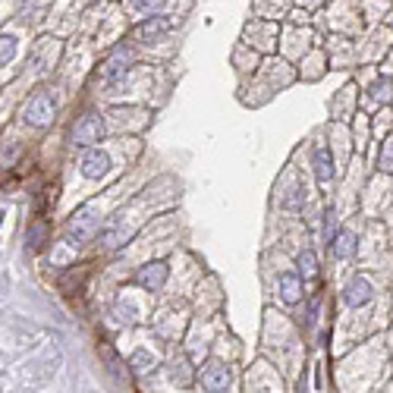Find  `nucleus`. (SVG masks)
<instances>
[{
    "mask_svg": "<svg viewBox=\"0 0 393 393\" xmlns=\"http://www.w3.org/2000/svg\"><path fill=\"white\" fill-rule=\"evenodd\" d=\"M95 230H98V214H95V208H82L70 220V236L76 239V243H86V239H92Z\"/></svg>",
    "mask_w": 393,
    "mask_h": 393,
    "instance_id": "1",
    "label": "nucleus"
},
{
    "mask_svg": "<svg viewBox=\"0 0 393 393\" xmlns=\"http://www.w3.org/2000/svg\"><path fill=\"white\" fill-rule=\"evenodd\" d=\"M202 387L208 393H223L230 387V368L223 362H208L202 368Z\"/></svg>",
    "mask_w": 393,
    "mask_h": 393,
    "instance_id": "2",
    "label": "nucleus"
},
{
    "mask_svg": "<svg viewBox=\"0 0 393 393\" xmlns=\"http://www.w3.org/2000/svg\"><path fill=\"white\" fill-rule=\"evenodd\" d=\"M26 120L32 126H51V120H54V101L45 98V95L32 98V101H29V107H26Z\"/></svg>",
    "mask_w": 393,
    "mask_h": 393,
    "instance_id": "3",
    "label": "nucleus"
},
{
    "mask_svg": "<svg viewBox=\"0 0 393 393\" xmlns=\"http://www.w3.org/2000/svg\"><path fill=\"white\" fill-rule=\"evenodd\" d=\"M101 132H104V126H101L98 117H86V120H79L76 129H72V138H76L79 145H92L101 138Z\"/></svg>",
    "mask_w": 393,
    "mask_h": 393,
    "instance_id": "4",
    "label": "nucleus"
},
{
    "mask_svg": "<svg viewBox=\"0 0 393 393\" xmlns=\"http://www.w3.org/2000/svg\"><path fill=\"white\" fill-rule=\"evenodd\" d=\"M371 293H374L371 280H365V277H353L349 287H346V302L353 308H359V305H365V302H371Z\"/></svg>",
    "mask_w": 393,
    "mask_h": 393,
    "instance_id": "5",
    "label": "nucleus"
},
{
    "mask_svg": "<svg viewBox=\"0 0 393 393\" xmlns=\"http://www.w3.org/2000/svg\"><path fill=\"white\" fill-rule=\"evenodd\" d=\"M107 167H111V157L104 154V151H88L86 157H82V173L92 179H101L107 173Z\"/></svg>",
    "mask_w": 393,
    "mask_h": 393,
    "instance_id": "6",
    "label": "nucleus"
},
{
    "mask_svg": "<svg viewBox=\"0 0 393 393\" xmlns=\"http://www.w3.org/2000/svg\"><path fill=\"white\" fill-rule=\"evenodd\" d=\"M136 280H138V287H145V289H161V287H164V280H167V268L161 262L148 264V268L138 271Z\"/></svg>",
    "mask_w": 393,
    "mask_h": 393,
    "instance_id": "7",
    "label": "nucleus"
},
{
    "mask_svg": "<svg viewBox=\"0 0 393 393\" xmlns=\"http://www.w3.org/2000/svg\"><path fill=\"white\" fill-rule=\"evenodd\" d=\"M314 173H318V179H321V183L334 179V161H330V151L324 148V145H318V148H314Z\"/></svg>",
    "mask_w": 393,
    "mask_h": 393,
    "instance_id": "8",
    "label": "nucleus"
},
{
    "mask_svg": "<svg viewBox=\"0 0 393 393\" xmlns=\"http://www.w3.org/2000/svg\"><path fill=\"white\" fill-rule=\"evenodd\" d=\"M280 296H283V302L296 305V302L302 299V280H299V277L283 274V277H280Z\"/></svg>",
    "mask_w": 393,
    "mask_h": 393,
    "instance_id": "9",
    "label": "nucleus"
},
{
    "mask_svg": "<svg viewBox=\"0 0 393 393\" xmlns=\"http://www.w3.org/2000/svg\"><path fill=\"white\" fill-rule=\"evenodd\" d=\"M170 378L177 380L179 387H189V384H192V371H189V362H186L183 355H179V359H173V362H170Z\"/></svg>",
    "mask_w": 393,
    "mask_h": 393,
    "instance_id": "10",
    "label": "nucleus"
},
{
    "mask_svg": "<svg viewBox=\"0 0 393 393\" xmlns=\"http://www.w3.org/2000/svg\"><path fill=\"white\" fill-rule=\"evenodd\" d=\"M353 252H355V236L337 233V236H334V255H337V258H349Z\"/></svg>",
    "mask_w": 393,
    "mask_h": 393,
    "instance_id": "11",
    "label": "nucleus"
},
{
    "mask_svg": "<svg viewBox=\"0 0 393 393\" xmlns=\"http://www.w3.org/2000/svg\"><path fill=\"white\" fill-rule=\"evenodd\" d=\"M371 98L378 101V104H387V101L393 98V82H390V79H378V82H374V86H371Z\"/></svg>",
    "mask_w": 393,
    "mask_h": 393,
    "instance_id": "12",
    "label": "nucleus"
},
{
    "mask_svg": "<svg viewBox=\"0 0 393 393\" xmlns=\"http://www.w3.org/2000/svg\"><path fill=\"white\" fill-rule=\"evenodd\" d=\"M126 70H129V54H117V57L107 63V79H120V76H126Z\"/></svg>",
    "mask_w": 393,
    "mask_h": 393,
    "instance_id": "13",
    "label": "nucleus"
},
{
    "mask_svg": "<svg viewBox=\"0 0 393 393\" xmlns=\"http://www.w3.org/2000/svg\"><path fill=\"white\" fill-rule=\"evenodd\" d=\"M299 268L305 277H314L318 274V258H314V252H302L299 255Z\"/></svg>",
    "mask_w": 393,
    "mask_h": 393,
    "instance_id": "14",
    "label": "nucleus"
},
{
    "mask_svg": "<svg viewBox=\"0 0 393 393\" xmlns=\"http://www.w3.org/2000/svg\"><path fill=\"white\" fill-rule=\"evenodd\" d=\"M380 170L393 173V138H387L384 142V151H380Z\"/></svg>",
    "mask_w": 393,
    "mask_h": 393,
    "instance_id": "15",
    "label": "nucleus"
},
{
    "mask_svg": "<svg viewBox=\"0 0 393 393\" xmlns=\"http://www.w3.org/2000/svg\"><path fill=\"white\" fill-rule=\"evenodd\" d=\"M29 246H32V249H41V246H45V223H35V227L29 230Z\"/></svg>",
    "mask_w": 393,
    "mask_h": 393,
    "instance_id": "16",
    "label": "nucleus"
},
{
    "mask_svg": "<svg viewBox=\"0 0 393 393\" xmlns=\"http://www.w3.org/2000/svg\"><path fill=\"white\" fill-rule=\"evenodd\" d=\"M167 29V22H145L142 29H138V38H154V35H161Z\"/></svg>",
    "mask_w": 393,
    "mask_h": 393,
    "instance_id": "17",
    "label": "nucleus"
}]
</instances>
